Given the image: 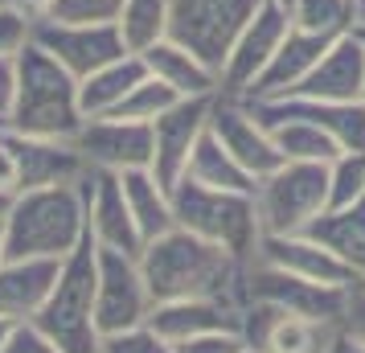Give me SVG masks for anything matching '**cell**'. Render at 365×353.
I'll list each match as a JSON object with an SVG mask.
<instances>
[{"label": "cell", "instance_id": "obj_46", "mask_svg": "<svg viewBox=\"0 0 365 353\" xmlns=\"http://www.w3.org/2000/svg\"><path fill=\"white\" fill-rule=\"evenodd\" d=\"M353 34H357V41L365 46V25H353Z\"/></svg>", "mask_w": 365, "mask_h": 353}, {"label": "cell", "instance_id": "obj_24", "mask_svg": "<svg viewBox=\"0 0 365 353\" xmlns=\"http://www.w3.org/2000/svg\"><path fill=\"white\" fill-rule=\"evenodd\" d=\"M144 78H148V66H144L140 53H123L115 62H107L103 70L86 74L83 83H78V107H83V116L86 119L115 116L119 103L128 99Z\"/></svg>", "mask_w": 365, "mask_h": 353}, {"label": "cell", "instance_id": "obj_4", "mask_svg": "<svg viewBox=\"0 0 365 353\" xmlns=\"http://www.w3.org/2000/svg\"><path fill=\"white\" fill-rule=\"evenodd\" d=\"M95 284H99V247L86 238L74 255L62 259L58 284L29 324L62 353H99V320H95Z\"/></svg>", "mask_w": 365, "mask_h": 353}, {"label": "cell", "instance_id": "obj_26", "mask_svg": "<svg viewBox=\"0 0 365 353\" xmlns=\"http://www.w3.org/2000/svg\"><path fill=\"white\" fill-rule=\"evenodd\" d=\"M123 193H128V210H132L135 226H140V238L152 242V238L177 230V218H173V193H168L152 168H135V173H123Z\"/></svg>", "mask_w": 365, "mask_h": 353}, {"label": "cell", "instance_id": "obj_9", "mask_svg": "<svg viewBox=\"0 0 365 353\" xmlns=\"http://www.w3.org/2000/svg\"><path fill=\"white\" fill-rule=\"evenodd\" d=\"M152 287L144 280L140 255H123V251H107L99 247V284H95V320L99 333H119L144 324L152 317Z\"/></svg>", "mask_w": 365, "mask_h": 353}, {"label": "cell", "instance_id": "obj_31", "mask_svg": "<svg viewBox=\"0 0 365 353\" xmlns=\"http://www.w3.org/2000/svg\"><path fill=\"white\" fill-rule=\"evenodd\" d=\"M365 202V152H341L329 165V210Z\"/></svg>", "mask_w": 365, "mask_h": 353}, {"label": "cell", "instance_id": "obj_3", "mask_svg": "<svg viewBox=\"0 0 365 353\" xmlns=\"http://www.w3.org/2000/svg\"><path fill=\"white\" fill-rule=\"evenodd\" d=\"M83 119L78 78L58 58L29 41L17 53V95L4 128L17 135H41V140H74Z\"/></svg>", "mask_w": 365, "mask_h": 353}, {"label": "cell", "instance_id": "obj_22", "mask_svg": "<svg viewBox=\"0 0 365 353\" xmlns=\"http://www.w3.org/2000/svg\"><path fill=\"white\" fill-rule=\"evenodd\" d=\"M58 267L62 263L53 259H4L0 263V317L29 324L41 312V304L50 300Z\"/></svg>", "mask_w": 365, "mask_h": 353}, {"label": "cell", "instance_id": "obj_23", "mask_svg": "<svg viewBox=\"0 0 365 353\" xmlns=\"http://www.w3.org/2000/svg\"><path fill=\"white\" fill-rule=\"evenodd\" d=\"M152 78H160L165 86H173L181 99H197V95H217V70H210L197 53H189L181 41L160 37L156 46L140 53Z\"/></svg>", "mask_w": 365, "mask_h": 353}, {"label": "cell", "instance_id": "obj_29", "mask_svg": "<svg viewBox=\"0 0 365 353\" xmlns=\"http://www.w3.org/2000/svg\"><path fill=\"white\" fill-rule=\"evenodd\" d=\"M115 25L123 34V46L132 53H144L160 37H168V0H123Z\"/></svg>", "mask_w": 365, "mask_h": 353}, {"label": "cell", "instance_id": "obj_48", "mask_svg": "<svg viewBox=\"0 0 365 353\" xmlns=\"http://www.w3.org/2000/svg\"><path fill=\"white\" fill-rule=\"evenodd\" d=\"M242 353H263V349H250V345H247V349H242Z\"/></svg>", "mask_w": 365, "mask_h": 353}, {"label": "cell", "instance_id": "obj_16", "mask_svg": "<svg viewBox=\"0 0 365 353\" xmlns=\"http://www.w3.org/2000/svg\"><path fill=\"white\" fill-rule=\"evenodd\" d=\"M332 329H336V324L296 317V312L275 308V304H263V300L242 304V337H247L250 349H263V353H324Z\"/></svg>", "mask_w": 365, "mask_h": 353}, {"label": "cell", "instance_id": "obj_15", "mask_svg": "<svg viewBox=\"0 0 365 353\" xmlns=\"http://www.w3.org/2000/svg\"><path fill=\"white\" fill-rule=\"evenodd\" d=\"M78 185H83V198H86V230L95 238V247L123 251V255L144 251V238H140V226H135L132 210H128V193H123L119 173L86 168Z\"/></svg>", "mask_w": 365, "mask_h": 353}, {"label": "cell", "instance_id": "obj_13", "mask_svg": "<svg viewBox=\"0 0 365 353\" xmlns=\"http://www.w3.org/2000/svg\"><path fill=\"white\" fill-rule=\"evenodd\" d=\"M217 95H197V99L173 103L165 116L152 123V177L165 189H173L189 168V156L197 140L210 132V111Z\"/></svg>", "mask_w": 365, "mask_h": 353}, {"label": "cell", "instance_id": "obj_40", "mask_svg": "<svg viewBox=\"0 0 365 353\" xmlns=\"http://www.w3.org/2000/svg\"><path fill=\"white\" fill-rule=\"evenodd\" d=\"M324 353H365V341L357 333H349L345 324H336L329 337V345H324Z\"/></svg>", "mask_w": 365, "mask_h": 353}, {"label": "cell", "instance_id": "obj_25", "mask_svg": "<svg viewBox=\"0 0 365 353\" xmlns=\"http://www.w3.org/2000/svg\"><path fill=\"white\" fill-rule=\"evenodd\" d=\"M308 235L316 242H324L365 287V202L349 205V210H324Z\"/></svg>", "mask_w": 365, "mask_h": 353}, {"label": "cell", "instance_id": "obj_20", "mask_svg": "<svg viewBox=\"0 0 365 353\" xmlns=\"http://www.w3.org/2000/svg\"><path fill=\"white\" fill-rule=\"evenodd\" d=\"M336 37H324V34H308V29H287V37H283V46L275 50V58L267 62V70L259 74V83L250 86L247 99H283V95H292L308 74H312V66L324 58V50H329Z\"/></svg>", "mask_w": 365, "mask_h": 353}, {"label": "cell", "instance_id": "obj_1", "mask_svg": "<svg viewBox=\"0 0 365 353\" xmlns=\"http://www.w3.org/2000/svg\"><path fill=\"white\" fill-rule=\"evenodd\" d=\"M140 267L152 287V300H222L242 308L247 304V259L230 255L217 242L189 235V230H168V235L144 242Z\"/></svg>", "mask_w": 365, "mask_h": 353}, {"label": "cell", "instance_id": "obj_45", "mask_svg": "<svg viewBox=\"0 0 365 353\" xmlns=\"http://www.w3.org/2000/svg\"><path fill=\"white\" fill-rule=\"evenodd\" d=\"M9 205H13V193H4V189H0V214H9Z\"/></svg>", "mask_w": 365, "mask_h": 353}, {"label": "cell", "instance_id": "obj_35", "mask_svg": "<svg viewBox=\"0 0 365 353\" xmlns=\"http://www.w3.org/2000/svg\"><path fill=\"white\" fill-rule=\"evenodd\" d=\"M123 0H58L50 9L53 21H119Z\"/></svg>", "mask_w": 365, "mask_h": 353}, {"label": "cell", "instance_id": "obj_6", "mask_svg": "<svg viewBox=\"0 0 365 353\" xmlns=\"http://www.w3.org/2000/svg\"><path fill=\"white\" fill-rule=\"evenodd\" d=\"M255 210L263 235H308L329 210V165L283 160L255 185Z\"/></svg>", "mask_w": 365, "mask_h": 353}, {"label": "cell", "instance_id": "obj_30", "mask_svg": "<svg viewBox=\"0 0 365 353\" xmlns=\"http://www.w3.org/2000/svg\"><path fill=\"white\" fill-rule=\"evenodd\" d=\"M292 25L308 34L345 37L353 29V0H296L292 4Z\"/></svg>", "mask_w": 365, "mask_h": 353}, {"label": "cell", "instance_id": "obj_27", "mask_svg": "<svg viewBox=\"0 0 365 353\" xmlns=\"http://www.w3.org/2000/svg\"><path fill=\"white\" fill-rule=\"evenodd\" d=\"M259 119H263V128L271 132V140H275V148H279L283 160L332 165L341 156V144L329 132H320L316 123H308V119H299V116H259Z\"/></svg>", "mask_w": 365, "mask_h": 353}, {"label": "cell", "instance_id": "obj_34", "mask_svg": "<svg viewBox=\"0 0 365 353\" xmlns=\"http://www.w3.org/2000/svg\"><path fill=\"white\" fill-rule=\"evenodd\" d=\"M29 41H34V17L21 13L17 4L0 0V53L4 58H17Z\"/></svg>", "mask_w": 365, "mask_h": 353}, {"label": "cell", "instance_id": "obj_28", "mask_svg": "<svg viewBox=\"0 0 365 353\" xmlns=\"http://www.w3.org/2000/svg\"><path fill=\"white\" fill-rule=\"evenodd\" d=\"M185 177L197 181V185H205V189H230V193H255V185H259L247 168L217 144L214 132H205L197 140V148H193V156H189Z\"/></svg>", "mask_w": 365, "mask_h": 353}, {"label": "cell", "instance_id": "obj_2", "mask_svg": "<svg viewBox=\"0 0 365 353\" xmlns=\"http://www.w3.org/2000/svg\"><path fill=\"white\" fill-rule=\"evenodd\" d=\"M78 181L50 189H25L13 198L9 214H4L9 259H53V263H62L66 255H74L91 238L86 198Z\"/></svg>", "mask_w": 365, "mask_h": 353}, {"label": "cell", "instance_id": "obj_47", "mask_svg": "<svg viewBox=\"0 0 365 353\" xmlns=\"http://www.w3.org/2000/svg\"><path fill=\"white\" fill-rule=\"evenodd\" d=\"M271 4H283V9H287V13H292V4H296V0H271Z\"/></svg>", "mask_w": 365, "mask_h": 353}, {"label": "cell", "instance_id": "obj_17", "mask_svg": "<svg viewBox=\"0 0 365 353\" xmlns=\"http://www.w3.org/2000/svg\"><path fill=\"white\" fill-rule=\"evenodd\" d=\"M259 263L267 267H279L287 275H299L308 284H324V287H361L357 275L336 259V255L316 242L312 235H263L259 238V251H255Z\"/></svg>", "mask_w": 365, "mask_h": 353}, {"label": "cell", "instance_id": "obj_14", "mask_svg": "<svg viewBox=\"0 0 365 353\" xmlns=\"http://www.w3.org/2000/svg\"><path fill=\"white\" fill-rule=\"evenodd\" d=\"M210 132L217 135V144L230 152L255 181H263L267 173H275V168L283 165V156H279V148H275L271 132L263 128V119L250 111L247 99L217 95L214 111H210Z\"/></svg>", "mask_w": 365, "mask_h": 353}, {"label": "cell", "instance_id": "obj_43", "mask_svg": "<svg viewBox=\"0 0 365 353\" xmlns=\"http://www.w3.org/2000/svg\"><path fill=\"white\" fill-rule=\"evenodd\" d=\"M9 259V235H4V214H0V263Z\"/></svg>", "mask_w": 365, "mask_h": 353}, {"label": "cell", "instance_id": "obj_8", "mask_svg": "<svg viewBox=\"0 0 365 353\" xmlns=\"http://www.w3.org/2000/svg\"><path fill=\"white\" fill-rule=\"evenodd\" d=\"M34 46H41L50 58H58L78 83H83L86 74L103 70L107 62L132 53L123 46V34H119L115 21H53V17H41V21H34Z\"/></svg>", "mask_w": 365, "mask_h": 353}, {"label": "cell", "instance_id": "obj_18", "mask_svg": "<svg viewBox=\"0 0 365 353\" xmlns=\"http://www.w3.org/2000/svg\"><path fill=\"white\" fill-rule=\"evenodd\" d=\"M9 135V152L17 160V193L25 189H50V185H74L86 173V160L70 140H41V135Z\"/></svg>", "mask_w": 365, "mask_h": 353}, {"label": "cell", "instance_id": "obj_36", "mask_svg": "<svg viewBox=\"0 0 365 353\" xmlns=\"http://www.w3.org/2000/svg\"><path fill=\"white\" fill-rule=\"evenodd\" d=\"M247 349V337L238 329H217V333H205V337H193L177 345V353H242Z\"/></svg>", "mask_w": 365, "mask_h": 353}, {"label": "cell", "instance_id": "obj_21", "mask_svg": "<svg viewBox=\"0 0 365 353\" xmlns=\"http://www.w3.org/2000/svg\"><path fill=\"white\" fill-rule=\"evenodd\" d=\"M148 324L177 349L193 337L217 333V329H238L242 333V308L222 300H165L152 308Z\"/></svg>", "mask_w": 365, "mask_h": 353}, {"label": "cell", "instance_id": "obj_7", "mask_svg": "<svg viewBox=\"0 0 365 353\" xmlns=\"http://www.w3.org/2000/svg\"><path fill=\"white\" fill-rule=\"evenodd\" d=\"M263 0H168V37L222 74L238 34Z\"/></svg>", "mask_w": 365, "mask_h": 353}, {"label": "cell", "instance_id": "obj_11", "mask_svg": "<svg viewBox=\"0 0 365 353\" xmlns=\"http://www.w3.org/2000/svg\"><path fill=\"white\" fill-rule=\"evenodd\" d=\"M86 168L99 173H135V168H152V123H135L123 116H95L83 119L78 135L70 140Z\"/></svg>", "mask_w": 365, "mask_h": 353}, {"label": "cell", "instance_id": "obj_44", "mask_svg": "<svg viewBox=\"0 0 365 353\" xmlns=\"http://www.w3.org/2000/svg\"><path fill=\"white\" fill-rule=\"evenodd\" d=\"M353 25H365V0H353Z\"/></svg>", "mask_w": 365, "mask_h": 353}, {"label": "cell", "instance_id": "obj_37", "mask_svg": "<svg viewBox=\"0 0 365 353\" xmlns=\"http://www.w3.org/2000/svg\"><path fill=\"white\" fill-rule=\"evenodd\" d=\"M13 95H17V58H4L0 53V128L13 111Z\"/></svg>", "mask_w": 365, "mask_h": 353}, {"label": "cell", "instance_id": "obj_42", "mask_svg": "<svg viewBox=\"0 0 365 353\" xmlns=\"http://www.w3.org/2000/svg\"><path fill=\"white\" fill-rule=\"evenodd\" d=\"M17 320H9V317H0V353L9 349V345H13V337H17Z\"/></svg>", "mask_w": 365, "mask_h": 353}, {"label": "cell", "instance_id": "obj_39", "mask_svg": "<svg viewBox=\"0 0 365 353\" xmlns=\"http://www.w3.org/2000/svg\"><path fill=\"white\" fill-rule=\"evenodd\" d=\"M341 324L365 341V287H353V292H349V308H345V320H341Z\"/></svg>", "mask_w": 365, "mask_h": 353}, {"label": "cell", "instance_id": "obj_49", "mask_svg": "<svg viewBox=\"0 0 365 353\" xmlns=\"http://www.w3.org/2000/svg\"><path fill=\"white\" fill-rule=\"evenodd\" d=\"M361 103H365V86H361Z\"/></svg>", "mask_w": 365, "mask_h": 353}, {"label": "cell", "instance_id": "obj_10", "mask_svg": "<svg viewBox=\"0 0 365 353\" xmlns=\"http://www.w3.org/2000/svg\"><path fill=\"white\" fill-rule=\"evenodd\" d=\"M292 29V13L283 4L263 0L259 13L247 21V29L238 34L226 66L217 74V95H230V99H247L250 86L259 83V74L267 70V62L275 58V50L283 46V37Z\"/></svg>", "mask_w": 365, "mask_h": 353}, {"label": "cell", "instance_id": "obj_12", "mask_svg": "<svg viewBox=\"0 0 365 353\" xmlns=\"http://www.w3.org/2000/svg\"><path fill=\"white\" fill-rule=\"evenodd\" d=\"M349 292L353 287H324V284H308L299 275H287L279 267H267L259 259H250L247 267V300H263L275 308H287L296 317L308 320H324V324H341L349 308Z\"/></svg>", "mask_w": 365, "mask_h": 353}, {"label": "cell", "instance_id": "obj_33", "mask_svg": "<svg viewBox=\"0 0 365 353\" xmlns=\"http://www.w3.org/2000/svg\"><path fill=\"white\" fill-rule=\"evenodd\" d=\"M99 353H177V349H173L165 337H160L148 320H144V324L119 329V333H103Z\"/></svg>", "mask_w": 365, "mask_h": 353}, {"label": "cell", "instance_id": "obj_38", "mask_svg": "<svg viewBox=\"0 0 365 353\" xmlns=\"http://www.w3.org/2000/svg\"><path fill=\"white\" fill-rule=\"evenodd\" d=\"M4 353H62V349H58V345H50V341L37 333L34 324H21L17 337H13V345H9Z\"/></svg>", "mask_w": 365, "mask_h": 353}, {"label": "cell", "instance_id": "obj_41", "mask_svg": "<svg viewBox=\"0 0 365 353\" xmlns=\"http://www.w3.org/2000/svg\"><path fill=\"white\" fill-rule=\"evenodd\" d=\"M9 4H17L21 13H29L34 21H41V17H50V9L58 0H9Z\"/></svg>", "mask_w": 365, "mask_h": 353}, {"label": "cell", "instance_id": "obj_19", "mask_svg": "<svg viewBox=\"0 0 365 353\" xmlns=\"http://www.w3.org/2000/svg\"><path fill=\"white\" fill-rule=\"evenodd\" d=\"M361 86H365V46L349 29L345 37H336L324 50V58L316 62L312 74L292 95L320 99V103H353V99H361Z\"/></svg>", "mask_w": 365, "mask_h": 353}, {"label": "cell", "instance_id": "obj_32", "mask_svg": "<svg viewBox=\"0 0 365 353\" xmlns=\"http://www.w3.org/2000/svg\"><path fill=\"white\" fill-rule=\"evenodd\" d=\"M173 103H181V95H177V91H173V86H165L160 83V78H144V83L135 86L132 95H128V99L119 103V111L115 116H123V119H135V123H156V119L165 116L168 107H173Z\"/></svg>", "mask_w": 365, "mask_h": 353}, {"label": "cell", "instance_id": "obj_5", "mask_svg": "<svg viewBox=\"0 0 365 353\" xmlns=\"http://www.w3.org/2000/svg\"><path fill=\"white\" fill-rule=\"evenodd\" d=\"M168 193H173V218H177L181 230L205 238V242H217V247H226L230 255L247 259V263L255 259L259 238H263L259 210H255V193L205 189L197 181H189V177H181Z\"/></svg>", "mask_w": 365, "mask_h": 353}]
</instances>
